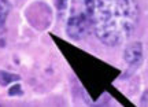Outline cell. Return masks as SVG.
<instances>
[{
  "label": "cell",
  "instance_id": "3",
  "mask_svg": "<svg viewBox=\"0 0 148 107\" xmlns=\"http://www.w3.org/2000/svg\"><path fill=\"white\" fill-rule=\"evenodd\" d=\"M123 59L130 69L136 70L143 62V44L134 41L126 45L123 51Z\"/></svg>",
  "mask_w": 148,
  "mask_h": 107
},
{
  "label": "cell",
  "instance_id": "5",
  "mask_svg": "<svg viewBox=\"0 0 148 107\" xmlns=\"http://www.w3.org/2000/svg\"><path fill=\"white\" fill-rule=\"evenodd\" d=\"M21 78L18 74H12V73H7V71H3L0 70V85L1 86H7L8 84L14 82V81H18Z\"/></svg>",
  "mask_w": 148,
  "mask_h": 107
},
{
  "label": "cell",
  "instance_id": "6",
  "mask_svg": "<svg viewBox=\"0 0 148 107\" xmlns=\"http://www.w3.org/2000/svg\"><path fill=\"white\" fill-rule=\"evenodd\" d=\"M23 93V91H22V88L19 84H16V85H12L8 89V95L10 96H16V95H22Z\"/></svg>",
  "mask_w": 148,
  "mask_h": 107
},
{
  "label": "cell",
  "instance_id": "4",
  "mask_svg": "<svg viewBox=\"0 0 148 107\" xmlns=\"http://www.w3.org/2000/svg\"><path fill=\"white\" fill-rule=\"evenodd\" d=\"M11 1L10 0H0V30H3L5 26L7 18L11 12Z\"/></svg>",
  "mask_w": 148,
  "mask_h": 107
},
{
  "label": "cell",
  "instance_id": "2",
  "mask_svg": "<svg viewBox=\"0 0 148 107\" xmlns=\"http://www.w3.org/2000/svg\"><path fill=\"white\" fill-rule=\"evenodd\" d=\"M58 19L71 40H82L93 26L96 0H53Z\"/></svg>",
  "mask_w": 148,
  "mask_h": 107
},
{
  "label": "cell",
  "instance_id": "1",
  "mask_svg": "<svg viewBox=\"0 0 148 107\" xmlns=\"http://www.w3.org/2000/svg\"><path fill=\"white\" fill-rule=\"evenodd\" d=\"M138 19L137 0H96L92 30L101 44L116 47L134 33Z\"/></svg>",
  "mask_w": 148,
  "mask_h": 107
}]
</instances>
